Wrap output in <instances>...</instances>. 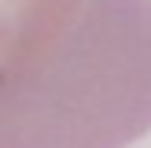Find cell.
I'll return each instance as SVG.
<instances>
[{"instance_id":"obj_2","label":"cell","mask_w":151,"mask_h":148,"mask_svg":"<svg viewBox=\"0 0 151 148\" xmlns=\"http://www.w3.org/2000/svg\"><path fill=\"white\" fill-rule=\"evenodd\" d=\"M81 11L85 0H0V107L55 63Z\"/></svg>"},{"instance_id":"obj_1","label":"cell","mask_w":151,"mask_h":148,"mask_svg":"<svg viewBox=\"0 0 151 148\" xmlns=\"http://www.w3.org/2000/svg\"><path fill=\"white\" fill-rule=\"evenodd\" d=\"M151 133V0H85L70 41L0 107V148H129Z\"/></svg>"}]
</instances>
